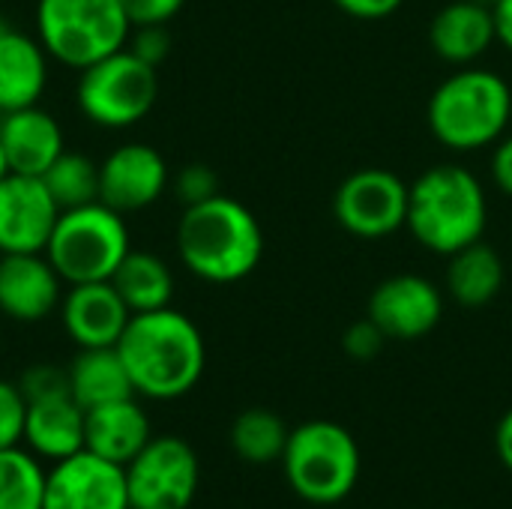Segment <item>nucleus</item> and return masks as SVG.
Wrapping results in <instances>:
<instances>
[{"instance_id":"nucleus-29","label":"nucleus","mask_w":512,"mask_h":509,"mask_svg":"<svg viewBox=\"0 0 512 509\" xmlns=\"http://www.w3.org/2000/svg\"><path fill=\"white\" fill-rule=\"evenodd\" d=\"M174 195L183 207L210 201L213 195H219V177L210 165L204 162H189L177 171L174 177Z\"/></svg>"},{"instance_id":"nucleus-23","label":"nucleus","mask_w":512,"mask_h":509,"mask_svg":"<svg viewBox=\"0 0 512 509\" xmlns=\"http://www.w3.org/2000/svg\"><path fill=\"white\" fill-rule=\"evenodd\" d=\"M501 288H504V261L489 243L477 240L459 249L456 255H450L447 291L459 306L465 309L489 306L501 294Z\"/></svg>"},{"instance_id":"nucleus-1","label":"nucleus","mask_w":512,"mask_h":509,"mask_svg":"<svg viewBox=\"0 0 512 509\" xmlns=\"http://www.w3.org/2000/svg\"><path fill=\"white\" fill-rule=\"evenodd\" d=\"M114 348L135 396L153 402H174L192 393L207 366V345L198 324L171 306L132 315Z\"/></svg>"},{"instance_id":"nucleus-19","label":"nucleus","mask_w":512,"mask_h":509,"mask_svg":"<svg viewBox=\"0 0 512 509\" xmlns=\"http://www.w3.org/2000/svg\"><path fill=\"white\" fill-rule=\"evenodd\" d=\"M150 438V417L138 396L90 408L84 417V450L123 468L147 447Z\"/></svg>"},{"instance_id":"nucleus-26","label":"nucleus","mask_w":512,"mask_h":509,"mask_svg":"<svg viewBox=\"0 0 512 509\" xmlns=\"http://www.w3.org/2000/svg\"><path fill=\"white\" fill-rule=\"evenodd\" d=\"M45 474L42 459L24 444L0 450V509H42Z\"/></svg>"},{"instance_id":"nucleus-12","label":"nucleus","mask_w":512,"mask_h":509,"mask_svg":"<svg viewBox=\"0 0 512 509\" xmlns=\"http://www.w3.org/2000/svg\"><path fill=\"white\" fill-rule=\"evenodd\" d=\"M387 339L414 342L429 336L444 315V297L441 288L417 273H399L384 279L372 297L366 312Z\"/></svg>"},{"instance_id":"nucleus-38","label":"nucleus","mask_w":512,"mask_h":509,"mask_svg":"<svg viewBox=\"0 0 512 509\" xmlns=\"http://www.w3.org/2000/svg\"><path fill=\"white\" fill-rule=\"evenodd\" d=\"M9 174V168H6V159H3V147H0V180Z\"/></svg>"},{"instance_id":"nucleus-37","label":"nucleus","mask_w":512,"mask_h":509,"mask_svg":"<svg viewBox=\"0 0 512 509\" xmlns=\"http://www.w3.org/2000/svg\"><path fill=\"white\" fill-rule=\"evenodd\" d=\"M495 447H498V459L504 462V468L512 471V408L501 417L498 432H495Z\"/></svg>"},{"instance_id":"nucleus-4","label":"nucleus","mask_w":512,"mask_h":509,"mask_svg":"<svg viewBox=\"0 0 512 509\" xmlns=\"http://www.w3.org/2000/svg\"><path fill=\"white\" fill-rule=\"evenodd\" d=\"M426 120L432 135L456 153L492 147L510 129L512 87L492 69L462 66L435 87Z\"/></svg>"},{"instance_id":"nucleus-22","label":"nucleus","mask_w":512,"mask_h":509,"mask_svg":"<svg viewBox=\"0 0 512 509\" xmlns=\"http://www.w3.org/2000/svg\"><path fill=\"white\" fill-rule=\"evenodd\" d=\"M66 372L69 393L84 411L135 396V387L117 348H81Z\"/></svg>"},{"instance_id":"nucleus-7","label":"nucleus","mask_w":512,"mask_h":509,"mask_svg":"<svg viewBox=\"0 0 512 509\" xmlns=\"http://www.w3.org/2000/svg\"><path fill=\"white\" fill-rule=\"evenodd\" d=\"M129 252L132 246L123 213L102 201L60 210L45 246V258L66 285L111 282Z\"/></svg>"},{"instance_id":"nucleus-32","label":"nucleus","mask_w":512,"mask_h":509,"mask_svg":"<svg viewBox=\"0 0 512 509\" xmlns=\"http://www.w3.org/2000/svg\"><path fill=\"white\" fill-rule=\"evenodd\" d=\"M384 342H387V336L381 333V327L369 315L363 321H354L342 336V348L354 360H375L381 354Z\"/></svg>"},{"instance_id":"nucleus-9","label":"nucleus","mask_w":512,"mask_h":509,"mask_svg":"<svg viewBox=\"0 0 512 509\" xmlns=\"http://www.w3.org/2000/svg\"><path fill=\"white\" fill-rule=\"evenodd\" d=\"M201 486V462L189 441L177 435L150 438L126 465L132 509H189Z\"/></svg>"},{"instance_id":"nucleus-28","label":"nucleus","mask_w":512,"mask_h":509,"mask_svg":"<svg viewBox=\"0 0 512 509\" xmlns=\"http://www.w3.org/2000/svg\"><path fill=\"white\" fill-rule=\"evenodd\" d=\"M24 420H27V399L18 381L0 378V450L18 447L24 441Z\"/></svg>"},{"instance_id":"nucleus-34","label":"nucleus","mask_w":512,"mask_h":509,"mask_svg":"<svg viewBox=\"0 0 512 509\" xmlns=\"http://www.w3.org/2000/svg\"><path fill=\"white\" fill-rule=\"evenodd\" d=\"M333 3L345 15L360 18V21H381L402 6V0H333Z\"/></svg>"},{"instance_id":"nucleus-18","label":"nucleus","mask_w":512,"mask_h":509,"mask_svg":"<svg viewBox=\"0 0 512 509\" xmlns=\"http://www.w3.org/2000/svg\"><path fill=\"white\" fill-rule=\"evenodd\" d=\"M498 42V24L492 3L483 0H453L429 24L432 51L453 63L471 66Z\"/></svg>"},{"instance_id":"nucleus-10","label":"nucleus","mask_w":512,"mask_h":509,"mask_svg":"<svg viewBox=\"0 0 512 509\" xmlns=\"http://www.w3.org/2000/svg\"><path fill=\"white\" fill-rule=\"evenodd\" d=\"M333 216L360 240H384L408 225V183L387 168L351 171L333 195Z\"/></svg>"},{"instance_id":"nucleus-25","label":"nucleus","mask_w":512,"mask_h":509,"mask_svg":"<svg viewBox=\"0 0 512 509\" xmlns=\"http://www.w3.org/2000/svg\"><path fill=\"white\" fill-rule=\"evenodd\" d=\"M288 435L291 429L279 414L267 408H249L231 426V447L249 465H270L282 459Z\"/></svg>"},{"instance_id":"nucleus-24","label":"nucleus","mask_w":512,"mask_h":509,"mask_svg":"<svg viewBox=\"0 0 512 509\" xmlns=\"http://www.w3.org/2000/svg\"><path fill=\"white\" fill-rule=\"evenodd\" d=\"M111 285L123 297L132 315L138 312H153L171 306L174 297V273L171 267L153 255V252H129L117 273L111 276Z\"/></svg>"},{"instance_id":"nucleus-36","label":"nucleus","mask_w":512,"mask_h":509,"mask_svg":"<svg viewBox=\"0 0 512 509\" xmlns=\"http://www.w3.org/2000/svg\"><path fill=\"white\" fill-rule=\"evenodd\" d=\"M495 24H498V42L512 51V0H492Z\"/></svg>"},{"instance_id":"nucleus-30","label":"nucleus","mask_w":512,"mask_h":509,"mask_svg":"<svg viewBox=\"0 0 512 509\" xmlns=\"http://www.w3.org/2000/svg\"><path fill=\"white\" fill-rule=\"evenodd\" d=\"M18 387H21L27 402L57 396V393H69V372L54 366V363H36V366L21 372Z\"/></svg>"},{"instance_id":"nucleus-17","label":"nucleus","mask_w":512,"mask_h":509,"mask_svg":"<svg viewBox=\"0 0 512 509\" xmlns=\"http://www.w3.org/2000/svg\"><path fill=\"white\" fill-rule=\"evenodd\" d=\"M0 147L12 174L42 177L66 150V138L54 114L39 105H27L0 114Z\"/></svg>"},{"instance_id":"nucleus-20","label":"nucleus","mask_w":512,"mask_h":509,"mask_svg":"<svg viewBox=\"0 0 512 509\" xmlns=\"http://www.w3.org/2000/svg\"><path fill=\"white\" fill-rule=\"evenodd\" d=\"M48 60L36 36L0 24V114L39 105L48 87Z\"/></svg>"},{"instance_id":"nucleus-31","label":"nucleus","mask_w":512,"mask_h":509,"mask_svg":"<svg viewBox=\"0 0 512 509\" xmlns=\"http://www.w3.org/2000/svg\"><path fill=\"white\" fill-rule=\"evenodd\" d=\"M126 48L132 54H138L144 63L156 66L171 54V33L165 30V24H144V27H132Z\"/></svg>"},{"instance_id":"nucleus-2","label":"nucleus","mask_w":512,"mask_h":509,"mask_svg":"<svg viewBox=\"0 0 512 509\" xmlns=\"http://www.w3.org/2000/svg\"><path fill=\"white\" fill-rule=\"evenodd\" d=\"M183 267L210 285H234L255 273L264 255V231L255 213L231 195L183 207L177 222Z\"/></svg>"},{"instance_id":"nucleus-3","label":"nucleus","mask_w":512,"mask_h":509,"mask_svg":"<svg viewBox=\"0 0 512 509\" xmlns=\"http://www.w3.org/2000/svg\"><path fill=\"white\" fill-rule=\"evenodd\" d=\"M489 198L474 171L456 162L432 165L408 186V231L435 255H456L483 240Z\"/></svg>"},{"instance_id":"nucleus-35","label":"nucleus","mask_w":512,"mask_h":509,"mask_svg":"<svg viewBox=\"0 0 512 509\" xmlns=\"http://www.w3.org/2000/svg\"><path fill=\"white\" fill-rule=\"evenodd\" d=\"M492 180L495 186L512 198V132L495 141V153H492Z\"/></svg>"},{"instance_id":"nucleus-13","label":"nucleus","mask_w":512,"mask_h":509,"mask_svg":"<svg viewBox=\"0 0 512 509\" xmlns=\"http://www.w3.org/2000/svg\"><path fill=\"white\" fill-rule=\"evenodd\" d=\"M60 207L42 177L6 174L0 180V255L45 252Z\"/></svg>"},{"instance_id":"nucleus-21","label":"nucleus","mask_w":512,"mask_h":509,"mask_svg":"<svg viewBox=\"0 0 512 509\" xmlns=\"http://www.w3.org/2000/svg\"><path fill=\"white\" fill-rule=\"evenodd\" d=\"M84 417L87 411L72 399V393H57L27 402L24 447L42 462H60L84 450Z\"/></svg>"},{"instance_id":"nucleus-27","label":"nucleus","mask_w":512,"mask_h":509,"mask_svg":"<svg viewBox=\"0 0 512 509\" xmlns=\"http://www.w3.org/2000/svg\"><path fill=\"white\" fill-rule=\"evenodd\" d=\"M42 183L60 210L93 204L99 201V162H93L84 153L63 150L54 159V165L42 174Z\"/></svg>"},{"instance_id":"nucleus-33","label":"nucleus","mask_w":512,"mask_h":509,"mask_svg":"<svg viewBox=\"0 0 512 509\" xmlns=\"http://www.w3.org/2000/svg\"><path fill=\"white\" fill-rule=\"evenodd\" d=\"M132 27H144V24H168L183 6L186 0H120Z\"/></svg>"},{"instance_id":"nucleus-11","label":"nucleus","mask_w":512,"mask_h":509,"mask_svg":"<svg viewBox=\"0 0 512 509\" xmlns=\"http://www.w3.org/2000/svg\"><path fill=\"white\" fill-rule=\"evenodd\" d=\"M42 509H132L126 468L78 450L48 468Z\"/></svg>"},{"instance_id":"nucleus-14","label":"nucleus","mask_w":512,"mask_h":509,"mask_svg":"<svg viewBox=\"0 0 512 509\" xmlns=\"http://www.w3.org/2000/svg\"><path fill=\"white\" fill-rule=\"evenodd\" d=\"M168 183V162L150 144H120L99 162V201L117 213H135L156 204Z\"/></svg>"},{"instance_id":"nucleus-6","label":"nucleus","mask_w":512,"mask_h":509,"mask_svg":"<svg viewBox=\"0 0 512 509\" xmlns=\"http://www.w3.org/2000/svg\"><path fill=\"white\" fill-rule=\"evenodd\" d=\"M33 24L48 57L78 72L120 51L132 33L120 0H36Z\"/></svg>"},{"instance_id":"nucleus-8","label":"nucleus","mask_w":512,"mask_h":509,"mask_svg":"<svg viewBox=\"0 0 512 509\" xmlns=\"http://www.w3.org/2000/svg\"><path fill=\"white\" fill-rule=\"evenodd\" d=\"M156 96V66L144 63L126 45L78 72V108L93 126L102 129H129L141 123L156 105Z\"/></svg>"},{"instance_id":"nucleus-15","label":"nucleus","mask_w":512,"mask_h":509,"mask_svg":"<svg viewBox=\"0 0 512 509\" xmlns=\"http://www.w3.org/2000/svg\"><path fill=\"white\" fill-rule=\"evenodd\" d=\"M63 279L45 252L0 255V312L18 324L45 321L60 309Z\"/></svg>"},{"instance_id":"nucleus-16","label":"nucleus","mask_w":512,"mask_h":509,"mask_svg":"<svg viewBox=\"0 0 512 509\" xmlns=\"http://www.w3.org/2000/svg\"><path fill=\"white\" fill-rule=\"evenodd\" d=\"M57 312L66 336L78 348H114L132 318L111 282L69 285Z\"/></svg>"},{"instance_id":"nucleus-5","label":"nucleus","mask_w":512,"mask_h":509,"mask_svg":"<svg viewBox=\"0 0 512 509\" xmlns=\"http://www.w3.org/2000/svg\"><path fill=\"white\" fill-rule=\"evenodd\" d=\"M282 471L291 492L315 507L342 504L360 480V447L354 435L333 420H309L291 429Z\"/></svg>"}]
</instances>
